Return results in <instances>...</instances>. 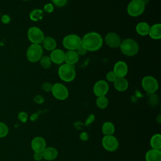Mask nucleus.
<instances>
[{
  "mask_svg": "<svg viewBox=\"0 0 161 161\" xmlns=\"http://www.w3.org/2000/svg\"><path fill=\"white\" fill-rule=\"evenodd\" d=\"M82 40V45L90 52L97 51L103 45V40L101 35L97 32H89L86 33Z\"/></svg>",
  "mask_w": 161,
  "mask_h": 161,
  "instance_id": "nucleus-1",
  "label": "nucleus"
},
{
  "mask_svg": "<svg viewBox=\"0 0 161 161\" xmlns=\"http://www.w3.org/2000/svg\"><path fill=\"white\" fill-rule=\"evenodd\" d=\"M119 47L121 52L128 57L135 55L139 50L138 43L132 38H126L121 41Z\"/></svg>",
  "mask_w": 161,
  "mask_h": 161,
  "instance_id": "nucleus-2",
  "label": "nucleus"
},
{
  "mask_svg": "<svg viewBox=\"0 0 161 161\" xmlns=\"http://www.w3.org/2000/svg\"><path fill=\"white\" fill-rule=\"evenodd\" d=\"M59 77L64 82H71L75 77V70L74 65H69L67 64L60 65L58 70Z\"/></svg>",
  "mask_w": 161,
  "mask_h": 161,
  "instance_id": "nucleus-3",
  "label": "nucleus"
},
{
  "mask_svg": "<svg viewBox=\"0 0 161 161\" xmlns=\"http://www.w3.org/2000/svg\"><path fill=\"white\" fill-rule=\"evenodd\" d=\"M43 55V48L40 44L30 45L26 53L27 59L32 63L39 61Z\"/></svg>",
  "mask_w": 161,
  "mask_h": 161,
  "instance_id": "nucleus-4",
  "label": "nucleus"
},
{
  "mask_svg": "<svg viewBox=\"0 0 161 161\" xmlns=\"http://www.w3.org/2000/svg\"><path fill=\"white\" fill-rule=\"evenodd\" d=\"M62 44L68 50H76L82 45V40L77 35L70 34L63 38Z\"/></svg>",
  "mask_w": 161,
  "mask_h": 161,
  "instance_id": "nucleus-5",
  "label": "nucleus"
},
{
  "mask_svg": "<svg viewBox=\"0 0 161 161\" xmlns=\"http://www.w3.org/2000/svg\"><path fill=\"white\" fill-rule=\"evenodd\" d=\"M145 5L142 0H132L127 6V13L132 17L141 15L145 11Z\"/></svg>",
  "mask_w": 161,
  "mask_h": 161,
  "instance_id": "nucleus-6",
  "label": "nucleus"
},
{
  "mask_svg": "<svg viewBox=\"0 0 161 161\" xmlns=\"http://www.w3.org/2000/svg\"><path fill=\"white\" fill-rule=\"evenodd\" d=\"M142 86L147 92L153 94L158 90V83L155 77L147 75L142 79Z\"/></svg>",
  "mask_w": 161,
  "mask_h": 161,
  "instance_id": "nucleus-7",
  "label": "nucleus"
},
{
  "mask_svg": "<svg viewBox=\"0 0 161 161\" xmlns=\"http://www.w3.org/2000/svg\"><path fill=\"white\" fill-rule=\"evenodd\" d=\"M28 38L33 44L42 43L45 36L43 31L36 26L30 27L27 32Z\"/></svg>",
  "mask_w": 161,
  "mask_h": 161,
  "instance_id": "nucleus-8",
  "label": "nucleus"
},
{
  "mask_svg": "<svg viewBox=\"0 0 161 161\" xmlns=\"http://www.w3.org/2000/svg\"><path fill=\"white\" fill-rule=\"evenodd\" d=\"M51 92L55 98L60 101L66 99L69 96V91L66 86L58 82L53 84Z\"/></svg>",
  "mask_w": 161,
  "mask_h": 161,
  "instance_id": "nucleus-9",
  "label": "nucleus"
},
{
  "mask_svg": "<svg viewBox=\"0 0 161 161\" xmlns=\"http://www.w3.org/2000/svg\"><path fill=\"white\" fill-rule=\"evenodd\" d=\"M102 144L105 150L108 152L116 151L119 146L117 138L113 135H105L102 139Z\"/></svg>",
  "mask_w": 161,
  "mask_h": 161,
  "instance_id": "nucleus-10",
  "label": "nucleus"
},
{
  "mask_svg": "<svg viewBox=\"0 0 161 161\" xmlns=\"http://www.w3.org/2000/svg\"><path fill=\"white\" fill-rule=\"evenodd\" d=\"M109 91V85L106 81L99 80L97 81L93 87V92L97 97L106 96Z\"/></svg>",
  "mask_w": 161,
  "mask_h": 161,
  "instance_id": "nucleus-11",
  "label": "nucleus"
},
{
  "mask_svg": "<svg viewBox=\"0 0 161 161\" xmlns=\"http://www.w3.org/2000/svg\"><path fill=\"white\" fill-rule=\"evenodd\" d=\"M104 41L108 47L113 48L119 47L121 42L120 36L114 32H109L107 33L105 36Z\"/></svg>",
  "mask_w": 161,
  "mask_h": 161,
  "instance_id": "nucleus-12",
  "label": "nucleus"
},
{
  "mask_svg": "<svg viewBox=\"0 0 161 161\" xmlns=\"http://www.w3.org/2000/svg\"><path fill=\"white\" fill-rule=\"evenodd\" d=\"M113 71L117 77H125L128 73V65L124 61H118L114 64Z\"/></svg>",
  "mask_w": 161,
  "mask_h": 161,
  "instance_id": "nucleus-13",
  "label": "nucleus"
},
{
  "mask_svg": "<svg viewBox=\"0 0 161 161\" xmlns=\"http://www.w3.org/2000/svg\"><path fill=\"white\" fill-rule=\"evenodd\" d=\"M31 147L35 152H42L46 148V141L43 137L36 136L32 140Z\"/></svg>",
  "mask_w": 161,
  "mask_h": 161,
  "instance_id": "nucleus-14",
  "label": "nucleus"
},
{
  "mask_svg": "<svg viewBox=\"0 0 161 161\" xmlns=\"http://www.w3.org/2000/svg\"><path fill=\"white\" fill-rule=\"evenodd\" d=\"M49 57L53 63L56 64H61L64 62L65 52L61 49L55 48L52 51Z\"/></svg>",
  "mask_w": 161,
  "mask_h": 161,
  "instance_id": "nucleus-15",
  "label": "nucleus"
},
{
  "mask_svg": "<svg viewBox=\"0 0 161 161\" xmlns=\"http://www.w3.org/2000/svg\"><path fill=\"white\" fill-rule=\"evenodd\" d=\"M79 59V55L77 54L75 50H68L65 53L64 62L65 64L74 65L77 63Z\"/></svg>",
  "mask_w": 161,
  "mask_h": 161,
  "instance_id": "nucleus-16",
  "label": "nucleus"
},
{
  "mask_svg": "<svg viewBox=\"0 0 161 161\" xmlns=\"http://www.w3.org/2000/svg\"><path fill=\"white\" fill-rule=\"evenodd\" d=\"M43 158L47 160H53L58 156V151L53 147H46L42 151Z\"/></svg>",
  "mask_w": 161,
  "mask_h": 161,
  "instance_id": "nucleus-17",
  "label": "nucleus"
},
{
  "mask_svg": "<svg viewBox=\"0 0 161 161\" xmlns=\"http://www.w3.org/2000/svg\"><path fill=\"white\" fill-rule=\"evenodd\" d=\"M114 87L118 91H125L128 87V82L125 77H117L113 82Z\"/></svg>",
  "mask_w": 161,
  "mask_h": 161,
  "instance_id": "nucleus-18",
  "label": "nucleus"
},
{
  "mask_svg": "<svg viewBox=\"0 0 161 161\" xmlns=\"http://www.w3.org/2000/svg\"><path fill=\"white\" fill-rule=\"evenodd\" d=\"M150 37L153 40H159L161 38V24L156 23L150 28L148 32Z\"/></svg>",
  "mask_w": 161,
  "mask_h": 161,
  "instance_id": "nucleus-19",
  "label": "nucleus"
},
{
  "mask_svg": "<svg viewBox=\"0 0 161 161\" xmlns=\"http://www.w3.org/2000/svg\"><path fill=\"white\" fill-rule=\"evenodd\" d=\"M146 161H161L160 150L151 149L145 155Z\"/></svg>",
  "mask_w": 161,
  "mask_h": 161,
  "instance_id": "nucleus-20",
  "label": "nucleus"
},
{
  "mask_svg": "<svg viewBox=\"0 0 161 161\" xmlns=\"http://www.w3.org/2000/svg\"><path fill=\"white\" fill-rule=\"evenodd\" d=\"M42 43L43 48L48 51H52L57 47V42L51 36H45Z\"/></svg>",
  "mask_w": 161,
  "mask_h": 161,
  "instance_id": "nucleus-21",
  "label": "nucleus"
},
{
  "mask_svg": "<svg viewBox=\"0 0 161 161\" xmlns=\"http://www.w3.org/2000/svg\"><path fill=\"white\" fill-rule=\"evenodd\" d=\"M150 26L146 22H140L136 26V31L137 33L141 36L148 35Z\"/></svg>",
  "mask_w": 161,
  "mask_h": 161,
  "instance_id": "nucleus-22",
  "label": "nucleus"
},
{
  "mask_svg": "<svg viewBox=\"0 0 161 161\" xmlns=\"http://www.w3.org/2000/svg\"><path fill=\"white\" fill-rule=\"evenodd\" d=\"M44 12L40 9H35L30 13V19L33 21H38L43 19Z\"/></svg>",
  "mask_w": 161,
  "mask_h": 161,
  "instance_id": "nucleus-23",
  "label": "nucleus"
},
{
  "mask_svg": "<svg viewBox=\"0 0 161 161\" xmlns=\"http://www.w3.org/2000/svg\"><path fill=\"white\" fill-rule=\"evenodd\" d=\"M114 130V125L109 121L104 123L102 126V131L104 135H113Z\"/></svg>",
  "mask_w": 161,
  "mask_h": 161,
  "instance_id": "nucleus-24",
  "label": "nucleus"
},
{
  "mask_svg": "<svg viewBox=\"0 0 161 161\" xmlns=\"http://www.w3.org/2000/svg\"><path fill=\"white\" fill-rule=\"evenodd\" d=\"M150 145L153 149L160 150L161 148V135L158 133L153 135L150 139Z\"/></svg>",
  "mask_w": 161,
  "mask_h": 161,
  "instance_id": "nucleus-25",
  "label": "nucleus"
},
{
  "mask_svg": "<svg viewBox=\"0 0 161 161\" xmlns=\"http://www.w3.org/2000/svg\"><path fill=\"white\" fill-rule=\"evenodd\" d=\"M40 65L41 66L45 69H48L50 68L52 62L49 56L47 55H44L42 56L40 60Z\"/></svg>",
  "mask_w": 161,
  "mask_h": 161,
  "instance_id": "nucleus-26",
  "label": "nucleus"
},
{
  "mask_svg": "<svg viewBox=\"0 0 161 161\" xmlns=\"http://www.w3.org/2000/svg\"><path fill=\"white\" fill-rule=\"evenodd\" d=\"M96 102L97 107L100 109H104L108 105V99L105 96L97 97Z\"/></svg>",
  "mask_w": 161,
  "mask_h": 161,
  "instance_id": "nucleus-27",
  "label": "nucleus"
},
{
  "mask_svg": "<svg viewBox=\"0 0 161 161\" xmlns=\"http://www.w3.org/2000/svg\"><path fill=\"white\" fill-rule=\"evenodd\" d=\"M8 132L9 129L8 126L5 123L0 121V138H4L7 136Z\"/></svg>",
  "mask_w": 161,
  "mask_h": 161,
  "instance_id": "nucleus-28",
  "label": "nucleus"
},
{
  "mask_svg": "<svg viewBox=\"0 0 161 161\" xmlns=\"http://www.w3.org/2000/svg\"><path fill=\"white\" fill-rule=\"evenodd\" d=\"M52 84L48 82H45L42 84V89L47 92H51L52 89Z\"/></svg>",
  "mask_w": 161,
  "mask_h": 161,
  "instance_id": "nucleus-29",
  "label": "nucleus"
},
{
  "mask_svg": "<svg viewBox=\"0 0 161 161\" xmlns=\"http://www.w3.org/2000/svg\"><path fill=\"white\" fill-rule=\"evenodd\" d=\"M54 9V6L52 3H47L43 6V12H45L47 13H51L53 11Z\"/></svg>",
  "mask_w": 161,
  "mask_h": 161,
  "instance_id": "nucleus-30",
  "label": "nucleus"
},
{
  "mask_svg": "<svg viewBox=\"0 0 161 161\" xmlns=\"http://www.w3.org/2000/svg\"><path fill=\"white\" fill-rule=\"evenodd\" d=\"M106 77V79L109 82H113L116 80V79L117 78L116 74L114 73V72L113 70L108 72L107 73Z\"/></svg>",
  "mask_w": 161,
  "mask_h": 161,
  "instance_id": "nucleus-31",
  "label": "nucleus"
},
{
  "mask_svg": "<svg viewBox=\"0 0 161 161\" xmlns=\"http://www.w3.org/2000/svg\"><path fill=\"white\" fill-rule=\"evenodd\" d=\"M52 1L53 3L52 4L56 6L63 7L67 4L68 0H52Z\"/></svg>",
  "mask_w": 161,
  "mask_h": 161,
  "instance_id": "nucleus-32",
  "label": "nucleus"
},
{
  "mask_svg": "<svg viewBox=\"0 0 161 161\" xmlns=\"http://www.w3.org/2000/svg\"><path fill=\"white\" fill-rule=\"evenodd\" d=\"M18 117L22 123H25L28 119V114L24 111H21L19 113Z\"/></svg>",
  "mask_w": 161,
  "mask_h": 161,
  "instance_id": "nucleus-33",
  "label": "nucleus"
},
{
  "mask_svg": "<svg viewBox=\"0 0 161 161\" xmlns=\"http://www.w3.org/2000/svg\"><path fill=\"white\" fill-rule=\"evenodd\" d=\"M75 51H76V52L77 53V54L79 56L80 55V56H83V55H86L87 53V50L82 45L79 47H78Z\"/></svg>",
  "mask_w": 161,
  "mask_h": 161,
  "instance_id": "nucleus-34",
  "label": "nucleus"
},
{
  "mask_svg": "<svg viewBox=\"0 0 161 161\" xmlns=\"http://www.w3.org/2000/svg\"><path fill=\"white\" fill-rule=\"evenodd\" d=\"M1 21L3 24H8L11 21V18L8 14H4L1 16Z\"/></svg>",
  "mask_w": 161,
  "mask_h": 161,
  "instance_id": "nucleus-35",
  "label": "nucleus"
},
{
  "mask_svg": "<svg viewBox=\"0 0 161 161\" xmlns=\"http://www.w3.org/2000/svg\"><path fill=\"white\" fill-rule=\"evenodd\" d=\"M94 119H95V116L93 114H89V116L87 117V118L86 119V121H85V125L86 126H88V125H89L90 124H91L93 121H94Z\"/></svg>",
  "mask_w": 161,
  "mask_h": 161,
  "instance_id": "nucleus-36",
  "label": "nucleus"
},
{
  "mask_svg": "<svg viewBox=\"0 0 161 161\" xmlns=\"http://www.w3.org/2000/svg\"><path fill=\"white\" fill-rule=\"evenodd\" d=\"M33 100H34V101L36 103L39 104H42L44 102V98L41 95H36V96H35L34 97V98H33Z\"/></svg>",
  "mask_w": 161,
  "mask_h": 161,
  "instance_id": "nucleus-37",
  "label": "nucleus"
},
{
  "mask_svg": "<svg viewBox=\"0 0 161 161\" xmlns=\"http://www.w3.org/2000/svg\"><path fill=\"white\" fill-rule=\"evenodd\" d=\"M33 158L36 161H40L43 159V156H42V152H35L33 155Z\"/></svg>",
  "mask_w": 161,
  "mask_h": 161,
  "instance_id": "nucleus-38",
  "label": "nucleus"
},
{
  "mask_svg": "<svg viewBox=\"0 0 161 161\" xmlns=\"http://www.w3.org/2000/svg\"><path fill=\"white\" fill-rule=\"evenodd\" d=\"M80 139L83 142H86L89 139V135L86 132H82L79 135Z\"/></svg>",
  "mask_w": 161,
  "mask_h": 161,
  "instance_id": "nucleus-39",
  "label": "nucleus"
},
{
  "mask_svg": "<svg viewBox=\"0 0 161 161\" xmlns=\"http://www.w3.org/2000/svg\"><path fill=\"white\" fill-rule=\"evenodd\" d=\"M38 116H39L38 114L37 113H33V114H32L31 115V116H30V120H31V121H36V120L38 118Z\"/></svg>",
  "mask_w": 161,
  "mask_h": 161,
  "instance_id": "nucleus-40",
  "label": "nucleus"
},
{
  "mask_svg": "<svg viewBox=\"0 0 161 161\" xmlns=\"http://www.w3.org/2000/svg\"><path fill=\"white\" fill-rule=\"evenodd\" d=\"M143 1V3H144V4L146 6L147 4H148V3H149L150 0H142Z\"/></svg>",
  "mask_w": 161,
  "mask_h": 161,
  "instance_id": "nucleus-41",
  "label": "nucleus"
},
{
  "mask_svg": "<svg viewBox=\"0 0 161 161\" xmlns=\"http://www.w3.org/2000/svg\"><path fill=\"white\" fill-rule=\"evenodd\" d=\"M160 117H161V116H160V114H159L158 116V117L157 118V121H158V123H160V121H161V118H160Z\"/></svg>",
  "mask_w": 161,
  "mask_h": 161,
  "instance_id": "nucleus-42",
  "label": "nucleus"
},
{
  "mask_svg": "<svg viewBox=\"0 0 161 161\" xmlns=\"http://www.w3.org/2000/svg\"><path fill=\"white\" fill-rule=\"evenodd\" d=\"M23 1H29V0H23Z\"/></svg>",
  "mask_w": 161,
  "mask_h": 161,
  "instance_id": "nucleus-43",
  "label": "nucleus"
}]
</instances>
